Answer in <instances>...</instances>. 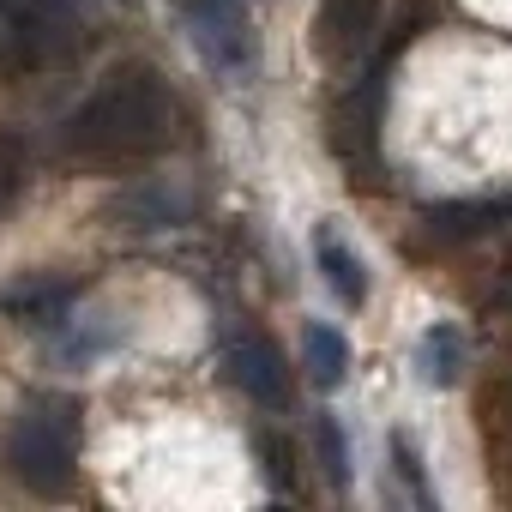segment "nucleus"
<instances>
[{"label":"nucleus","mask_w":512,"mask_h":512,"mask_svg":"<svg viewBox=\"0 0 512 512\" xmlns=\"http://www.w3.org/2000/svg\"><path fill=\"white\" fill-rule=\"evenodd\" d=\"M314 266H320L326 290H332L344 308H362V302H368V272H362V260H356V247H350L332 223L314 229Z\"/></svg>","instance_id":"0eeeda50"},{"label":"nucleus","mask_w":512,"mask_h":512,"mask_svg":"<svg viewBox=\"0 0 512 512\" xmlns=\"http://www.w3.org/2000/svg\"><path fill=\"white\" fill-rule=\"evenodd\" d=\"M302 362H308V380L314 386H338L350 374V344L338 326H308L302 332Z\"/></svg>","instance_id":"9d476101"},{"label":"nucleus","mask_w":512,"mask_h":512,"mask_svg":"<svg viewBox=\"0 0 512 512\" xmlns=\"http://www.w3.org/2000/svg\"><path fill=\"white\" fill-rule=\"evenodd\" d=\"M115 211H121V217H139V229H163V223H175V217H181V205H169L157 187H133Z\"/></svg>","instance_id":"f8f14e48"},{"label":"nucleus","mask_w":512,"mask_h":512,"mask_svg":"<svg viewBox=\"0 0 512 512\" xmlns=\"http://www.w3.org/2000/svg\"><path fill=\"white\" fill-rule=\"evenodd\" d=\"M73 302V284H49V278H37V284H19V290H7V296H0V308H7V314H61Z\"/></svg>","instance_id":"9b49d317"},{"label":"nucleus","mask_w":512,"mask_h":512,"mask_svg":"<svg viewBox=\"0 0 512 512\" xmlns=\"http://www.w3.org/2000/svg\"><path fill=\"white\" fill-rule=\"evenodd\" d=\"M7 464L31 494H67L79 476V404L31 398L7 428Z\"/></svg>","instance_id":"f03ea898"},{"label":"nucleus","mask_w":512,"mask_h":512,"mask_svg":"<svg viewBox=\"0 0 512 512\" xmlns=\"http://www.w3.org/2000/svg\"><path fill=\"white\" fill-rule=\"evenodd\" d=\"M175 133V97L157 67H115L67 121L61 151L79 163H139Z\"/></svg>","instance_id":"f257e3e1"},{"label":"nucleus","mask_w":512,"mask_h":512,"mask_svg":"<svg viewBox=\"0 0 512 512\" xmlns=\"http://www.w3.org/2000/svg\"><path fill=\"white\" fill-rule=\"evenodd\" d=\"M488 308H494V314H512V260L500 266V278H494V296H488Z\"/></svg>","instance_id":"dca6fc26"},{"label":"nucleus","mask_w":512,"mask_h":512,"mask_svg":"<svg viewBox=\"0 0 512 512\" xmlns=\"http://www.w3.org/2000/svg\"><path fill=\"white\" fill-rule=\"evenodd\" d=\"M314 440H320V458H326L332 488H344V482H350V446H344L338 422H332V416H320V422H314Z\"/></svg>","instance_id":"4468645a"},{"label":"nucleus","mask_w":512,"mask_h":512,"mask_svg":"<svg viewBox=\"0 0 512 512\" xmlns=\"http://www.w3.org/2000/svg\"><path fill=\"white\" fill-rule=\"evenodd\" d=\"M260 458H266V476H272V488H290V458H284V446H278L272 434H260Z\"/></svg>","instance_id":"2eb2a0df"},{"label":"nucleus","mask_w":512,"mask_h":512,"mask_svg":"<svg viewBox=\"0 0 512 512\" xmlns=\"http://www.w3.org/2000/svg\"><path fill=\"white\" fill-rule=\"evenodd\" d=\"M512 217V199H470V205H440V211H428V229L440 235V241H470V235H488V229H500Z\"/></svg>","instance_id":"1a4fd4ad"},{"label":"nucleus","mask_w":512,"mask_h":512,"mask_svg":"<svg viewBox=\"0 0 512 512\" xmlns=\"http://www.w3.org/2000/svg\"><path fill=\"white\" fill-rule=\"evenodd\" d=\"M0 7H7V0H0Z\"/></svg>","instance_id":"6ab92c4d"},{"label":"nucleus","mask_w":512,"mask_h":512,"mask_svg":"<svg viewBox=\"0 0 512 512\" xmlns=\"http://www.w3.org/2000/svg\"><path fill=\"white\" fill-rule=\"evenodd\" d=\"M181 19H187V37L211 73L235 79L253 67V25H247L241 0H193V7H181Z\"/></svg>","instance_id":"20e7f679"},{"label":"nucleus","mask_w":512,"mask_h":512,"mask_svg":"<svg viewBox=\"0 0 512 512\" xmlns=\"http://www.w3.org/2000/svg\"><path fill=\"white\" fill-rule=\"evenodd\" d=\"M73 49H79L73 0H7L0 7V67L7 73H49Z\"/></svg>","instance_id":"7ed1b4c3"},{"label":"nucleus","mask_w":512,"mask_h":512,"mask_svg":"<svg viewBox=\"0 0 512 512\" xmlns=\"http://www.w3.org/2000/svg\"><path fill=\"white\" fill-rule=\"evenodd\" d=\"M25 145L13 139V133H0V211H13L19 205V193H25Z\"/></svg>","instance_id":"ddd939ff"},{"label":"nucleus","mask_w":512,"mask_h":512,"mask_svg":"<svg viewBox=\"0 0 512 512\" xmlns=\"http://www.w3.org/2000/svg\"><path fill=\"white\" fill-rule=\"evenodd\" d=\"M398 464H404V482L422 494V464H416V446H410V440H398Z\"/></svg>","instance_id":"f3484780"},{"label":"nucleus","mask_w":512,"mask_h":512,"mask_svg":"<svg viewBox=\"0 0 512 512\" xmlns=\"http://www.w3.org/2000/svg\"><path fill=\"white\" fill-rule=\"evenodd\" d=\"M175 7H193V0H175Z\"/></svg>","instance_id":"a211bd4d"},{"label":"nucleus","mask_w":512,"mask_h":512,"mask_svg":"<svg viewBox=\"0 0 512 512\" xmlns=\"http://www.w3.org/2000/svg\"><path fill=\"white\" fill-rule=\"evenodd\" d=\"M229 380L266 410H284L290 398V368H284V350L266 338V332H241L229 344Z\"/></svg>","instance_id":"39448f33"},{"label":"nucleus","mask_w":512,"mask_h":512,"mask_svg":"<svg viewBox=\"0 0 512 512\" xmlns=\"http://www.w3.org/2000/svg\"><path fill=\"white\" fill-rule=\"evenodd\" d=\"M380 31V0H320L314 13V49L326 61H356Z\"/></svg>","instance_id":"423d86ee"},{"label":"nucleus","mask_w":512,"mask_h":512,"mask_svg":"<svg viewBox=\"0 0 512 512\" xmlns=\"http://www.w3.org/2000/svg\"><path fill=\"white\" fill-rule=\"evenodd\" d=\"M464 368H470V344H464V332L452 326V320H434L428 332H422V344H416V374H422V386H458L464 380Z\"/></svg>","instance_id":"6e6552de"}]
</instances>
